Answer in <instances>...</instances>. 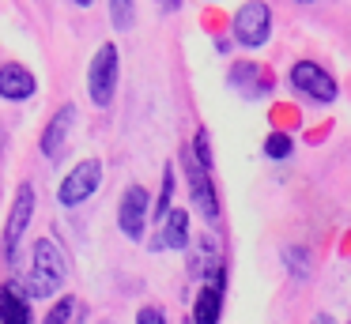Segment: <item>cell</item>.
Returning <instances> with one entry per match:
<instances>
[{"instance_id": "1", "label": "cell", "mask_w": 351, "mask_h": 324, "mask_svg": "<svg viewBox=\"0 0 351 324\" xmlns=\"http://www.w3.org/2000/svg\"><path fill=\"white\" fill-rule=\"evenodd\" d=\"M69 279V260H64L61 245L53 238L34 241V264H31V279H27V294L31 298H53Z\"/></svg>"}, {"instance_id": "2", "label": "cell", "mask_w": 351, "mask_h": 324, "mask_svg": "<svg viewBox=\"0 0 351 324\" xmlns=\"http://www.w3.org/2000/svg\"><path fill=\"white\" fill-rule=\"evenodd\" d=\"M230 30H234V42L242 49H261V45H268V34H272V8L265 0H245L234 12Z\"/></svg>"}, {"instance_id": "3", "label": "cell", "mask_w": 351, "mask_h": 324, "mask_svg": "<svg viewBox=\"0 0 351 324\" xmlns=\"http://www.w3.org/2000/svg\"><path fill=\"white\" fill-rule=\"evenodd\" d=\"M114 90H117V45L106 42L99 45V53L91 57V68H87V95L99 110H106L114 102Z\"/></svg>"}, {"instance_id": "4", "label": "cell", "mask_w": 351, "mask_h": 324, "mask_svg": "<svg viewBox=\"0 0 351 324\" xmlns=\"http://www.w3.org/2000/svg\"><path fill=\"white\" fill-rule=\"evenodd\" d=\"M291 87H295L298 95H306L310 102H321V105L336 102V95H340L332 72H325L317 60H295V64H291Z\"/></svg>"}, {"instance_id": "5", "label": "cell", "mask_w": 351, "mask_h": 324, "mask_svg": "<svg viewBox=\"0 0 351 324\" xmlns=\"http://www.w3.org/2000/svg\"><path fill=\"white\" fill-rule=\"evenodd\" d=\"M182 162H185V177H189V192H193V203L197 211L208 219V223H219V200H215V185H212V170L193 155V147L182 151Z\"/></svg>"}, {"instance_id": "6", "label": "cell", "mask_w": 351, "mask_h": 324, "mask_svg": "<svg viewBox=\"0 0 351 324\" xmlns=\"http://www.w3.org/2000/svg\"><path fill=\"white\" fill-rule=\"evenodd\" d=\"M99 181H102V162H99V158H84V162L72 166L69 177L61 181L57 200H61L64 208H76V203L91 200V192L99 188Z\"/></svg>"}, {"instance_id": "7", "label": "cell", "mask_w": 351, "mask_h": 324, "mask_svg": "<svg viewBox=\"0 0 351 324\" xmlns=\"http://www.w3.org/2000/svg\"><path fill=\"white\" fill-rule=\"evenodd\" d=\"M117 223H121V234L129 241L144 238L147 226V188L144 185H129L121 196V208H117Z\"/></svg>"}, {"instance_id": "8", "label": "cell", "mask_w": 351, "mask_h": 324, "mask_svg": "<svg viewBox=\"0 0 351 324\" xmlns=\"http://www.w3.org/2000/svg\"><path fill=\"white\" fill-rule=\"evenodd\" d=\"M31 215H34V185H19L16 192V203H12V215H8V226H4V260L16 256V245L23 238V230L31 226Z\"/></svg>"}, {"instance_id": "9", "label": "cell", "mask_w": 351, "mask_h": 324, "mask_svg": "<svg viewBox=\"0 0 351 324\" xmlns=\"http://www.w3.org/2000/svg\"><path fill=\"white\" fill-rule=\"evenodd\" d=\"M72 128H76V105H61V110L53 113V121L46 125V132H42V155L46 158H61L64 147H69V136Z\"/></svg>"}, {"instance_id": "10", "label": "cell", "mask_w": 351, "mask_h": 324, "mask_svg": "<svg viewBox=\"0 0 351 324\" xmlns=\"http://www.w3.org/2000/svg\"><path fill=\"white\" fill-rule=\"evenodd\" d=\"M219 309H223V271L219 275H208V283L200 286L189 321L193 324H219Z\"/></svg>"}, {"instance_id": "11", "label": "cell", "mask_w": 351, "mask_h": 324, "mask_svg": "<svg viewBox=\"0 0 351 324\" xmlns=\"http://www.w3.org/2000/svg\"><path fill=\"white\" fill-rule=\"evenodd\" d=\"M185 245H189V211L174 208L162 219V234L152 241V249L159 253V249H185Z\"/></svg>"}, {"instance_id": "12", "label": "cell", "mask_w": 351, "mask_h": 324, "mask_svg": "<svg viewBox=\"0 0 351 324\" xmlns=\"http://www.w3.org/2000/svg\"><path fill=\"white\" fill-rule=\"evenodd\" d=\"M34 95V75L23 64H4L0 68V98L8 102H23Z\"/></svg>"}, {"instance_id": "13", "label": "cell", "mask_w": 351, "mask_h": 324, "mask_svg": "<svg viewBox=\"0 0 351 324\" xmlns=\"http://www.w3.org/2000/svg\"><path fill=\"white\" fill-rule=\"evenodd\" d=\"M0 324H31V309H27L23 286H16V283L0 286Z\"/></svg>"}, {"instance_id": "14", "label": "cell", "mask_w": 351, "mask_h": 324, "mask_svg": "<svg viewBox=\"0 0 351 324\" xmlns=\"http://www.w3.org/2000/svg\"><path fill=\"white\" fill-rule=\"evenodd\" d=\"M76 309H80V301L72 298V294H64V298L57 301V306L49 309V313H46V321H42V324H69L72 316H76Z\"/></svg>"}, {"instance_id": "15", "label": "cell", "mask_w": 351, "mask_h": 324, "mask_svg": "<svg viewBox=\"0 0 351 324\" xmlns=\"http://www.w3.org/2000/svg\"><path fill=\"white\" fill-rule=\"evenodd\" d=\"M170 196H174V170L167 166V173H162V192H159V203H155V223L159 226L170 215Z\"/></svg>"}, {"instance_id": "16", "label": "cell", "mask_w": 351, "mask_h": 324, "mask_svg": "<svg viewBox=\"0 0 351 324\" xmlns=\"http://www.w3.org/2000/svg\"><path fill=\"white\" fill-rule=\"evenodd\" d=\"M291 147H295V143H291V136L287 132H272L265 140V155L268 158H276V162H283V158L291 155Z\"/></svg>"}, {"instance_id": "17", "label": "cell", "mask_w": 351, "mask_h": 324, "mask_svg": "<svg viewBox=\"0 0 351 324\" xmlns=\"http://www.w3.org/2000/svg\"><path fill=\"white\" fill-rule=\"evenodd\" d=\"M283 260H287V268L295 271V279H306L310 275V253H306V249H287V253H283Z\"/></svg>"}, {"instance_id": "18", "label": "cell", "mask_w": 351, "mask_h": 324, "mask_svg": "<svg viewBox=\"0 0 351 324\" xmlns=\"http://www.w3.org/2000/svg\"><path fill=\"white\" fill-rule=\"evenodd\" d=\"M110 19H114L117 30L132 27V0H110Z\"/></svg>"}, {"instance_id": "19", "label": "cell", "mask_w": 351, "mask_h": 324, "mask_svg": "<svg viewBox=\"0 0 351 324\" xmlns=\"http://www.w3.org/2000/svg\"><path fill=\"white\" fill-rule=\"evenodd\" d=\"M189 147H193V155H197L200 162H204L208 170H212V147H208V128H200V132L193 136V143H189Z\"/></svg>"}, {"instance_id": "20", "label": "cell", "mask_w": 351, "mask_h": 324, "mask_svg": "<svg viewBox=\"0 0 351 324\" xmlns=\"http://www.w3.org/2000/svg\"><path fill=\"white\" fill-rule=\"evenodd\" d=\"M136 324H167V313H162L159 306H144L136 313Z\"/></svg>"}, {"instance_id": "21", "label": "cell", "mask_w": 351, "mask_h": 324, "mask_svg": "<svg viewBox=\"0 0 351 324\" xmlns=\"http://www.w3.org/2000/svg\"><path fill=\"white\" fill-rule=\"evenodd\" d=\"M313 324H336V321L328 313H317V316H313Z\"/></svg>"}, {"instance_id": "22", "label": "cell", "mask_w": 351, "mask_h": 324, "mask_svg": "<svg viewBox=\"0 0 351 324\" xmlns=\"http://www.w3.org/2000/svg\"><path fill=\"white\" fill-rule=\"evenodd\" d=\"M72 4H80V8H87V4H91V0H72Z\"/></svg>"}, {"instance_id": "23", "label": "cell", "mask_w": 351, "mask_h": 324, "mask_svg": "<svg viewBox=\"0 0 351 324\" xmlns=\"http://www.w3.org/2000/svg\"><path fill=\"white\" fill-rule=\"evenodd\" d=\"M167 8H178V0H167Z\"/></svg>"}, {"instance_id": "24", "label": "cell", "mask_w": 351, "mask_h": 324, "mask_svg": "<svg viewBox=\"0 0 351 324\" xmlns=\"http://www.w3.org/2000/svg\"><path fill=\"white\" fill-rule=\"evenodd\" d=\"M0 147H4V132H0Z\"/></svg>"}, {"instance_id": "25", "label": "cell", "mask_w": 351, "mask_h": 324, "mask_svg": "<svg viewBox=\"0 0 351 324\" xmlns=\"http://www.w3.org/2000/svg\"><path fill=\"white\" fill-rule=\"evenodd\" d=\"M298 4H310V0H298Z\"/></svg>"}]
</instances>
